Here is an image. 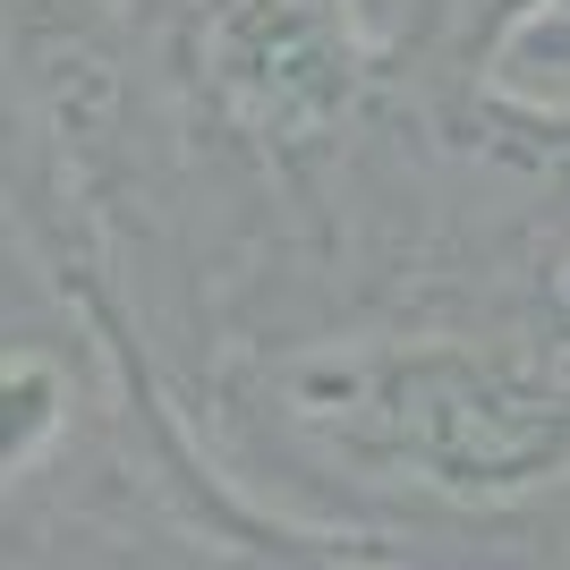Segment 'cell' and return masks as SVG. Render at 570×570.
Segmentation results:
<instances>
[{
	"mask_svg": "<svg viewBox=\"0 0 570 570\" xmlns=\"http://www.w3.org/2000/svg\"><path fill=\"white\" fill-rule=\"evenodd\" d=\"M119 9H137L145 26H163V35H179V26H188L196 9H214V0H119Z\"/></svg>",
	"mask_w": 570,
	"mask_h": 570,
	"instance_id": "cell-6",
	"label": "cell"
},
{
	"mask_svg": "<svg viewBox=\"0 0 570 570\" xmlns=\"http://www.w3.org/2000/svg\"><path fill=\"white\" fill-rule=\"evenodd\" d=\"M170 51L214 137L273 188L282 247L298 205L333 179V163L409 77L401 35L366 0H214L170 35Z\"/></svg>",
	"mask_w": 570,
	"mask_h": 570,
	"instance_id": "cell-2",
	"label": "cell"
},
{
	"mask_svg": "<svg viewBox=\"0 0 570 570\" xmlns=\"http://www.w3.org/2000/svg\"><path fill=\"white\" fill-rule=\"evenodd\" d=\"M154 460H163V452H154ZM0 570H264V562L238 546L230 528L196 520L188 502H179V485H170V469H163L154 494L51 528V537H35V546L0 553Z\"/></svg>",
	"mask_w": 570,
	"mask_h": 570,
	"instance_id": "cell-3",
	"label": "cell"
},
{
	"mask_svg": "<svg viewBox=\"0 0 570 570\" xmlns=\"http://www.w3.org/2000/svg\"><path fill=\"white\" fill-rule=\"evenodd\" d=\"M528 111H537V128H546V145L570 163V102H528Z\"/></svg>",
	"mask_w": 570,
	"mask_h": 570,
	"instance_id": "cell-7",
	"label": "cell"
},
{
	"mask_svg": "<svg viewBox=\"0 0 570 570\" xmlns=\"http://www.w3.org/2000/svg\"><path fill=\"white\" fill-rule=\"evenodd\" d=\"M494 86H502V95H520V102H570V0H562V9H546L520 43L502 51Z\"/></svg>",
	"mask_w": 570,
	"mask_h": 570,
	"instance_id": "cell-5",
	"label": "cell"
},
{
	"mask_svg": "<svg viewBox=\"0 0 570 570\" xmlns=\"http://www.w3.org/2000/svg\"><path fill=\"white\" fill-rule=\"evenodd\" d=\"M163 485L111 289L0 196V553Z\"/></svg>",
	"mask_w": 570,
	"mask_h": 570,
	"instance_id": "cell-1",
	"label": "cell"
},
{
	"mask_svg": "<svg viewBox=\"0 0 570 570\" xmlns=\"http://www.w3.org/2000/svg\"><path fill=\"white\" fill-rule=\"evenodd\" d=\"M546 9H562V0H409L392 18V35H401L409 69L426 77L434 95L485 102L502 77V51L520 43Z\"/></svg>",
	"mask_w": 570,
	"mask_h": 570,
	"instance_id": "cell-4",
	"label": "cell"
},
{
	"mask_svg": "<svg viewBox=\"0 0 570 570\" xmlns=\"http://www.w3.org/2000/svg\"><path fill=\"white\" fill-rule=\"evenodd\" d=\"M562 324H570V264H562Z\"/></svg>",
	"mask_w": 570,
	"mask_h": 570,
	"instance_id": "cell-8",
	"label": "cell"
}]
</instances>
